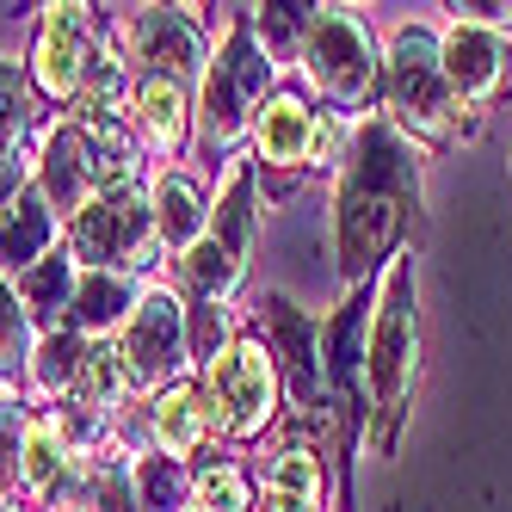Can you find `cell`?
Listing matches in <instances>:
<instances>
[{
  "mask_svg": "<svg viewBox=\"0 0 512 512\" xmlns=\"http://www.w3.org/2000/svg\"><path fill=\"white\" fill-rule=\"evenodd\" d=\"M87 7H44V31H38V50H31V68H38V87L56 99H75L81 75H87Z\"/></svg>",
  "mask_w": 512,
  "mask_h": 512,
  "instance_id": "obj_9",
  "label": "cell"
},
{
  "mask_svg": "<svg viewBox=\"0 0 512 512\" xmlns=\"http://www.w3.org/2000/svg\"><path fill=\"white\" fill-rule=\"evenodd\" d=\"M118 105H124V62L93 56L81 75V93H75V118L87 124V136H105V130H118Z\"/></svg>",
  "mask_w": 512,
  "mask_h": 512,
  "instance_id": "obj_20",
  "label": "cell"
},
{
  "mask_svg": "<svg viewBox=\"0 0 512 512\" xmlns=\"http://www.w3.org/2000/svg\"><path fill=\"white\" fill-rule=\"evenodd\" d=\"M272 346L284 352V364H290V389H297V401L303 408H315L321 401V364H315V327L290 309L284 297L272 303Z\"/></svg>",
  "mask_w": 512,
  "mask_h": 512,
  "instance_id": "obj_15",
  "label": "cell"
},
{
  "mask_svg": "<svg viewBox=\"0 0 512 512\" xmlns=\"http://www.w3.org/2000/svg\"><path fill=\"white\" fill-rule=\"evenodd\" d=\"M216 340H223V309H204V327H198V352L216 358Z\"/></svg>",
  "mask_w": 512,
  "mask_h": 512,
  "instance_id": "obj_36",
  "label": "cell"
},
{
  "mask_svg": "<svg viewBox=\"0 0 512 512\" xmlns=\"http://www.w3.org/2000/svg\"><path fill=\"white\" fill-rule=\"evenodd\" d=\"M321 506V463L315 451L290 445L266 463V512H315Z\"/></svg>",
  "mask_w": 512,
  "mask_h": 512,
  "instance_id": "obj_17",
  "label": "cell"
},
{
  "mask_svg": "<svg viewBox=\"0 0 512 512\" xmlns=\"http://www.w3.org/2000/svg\"><path fill=\"white\" fill-rule=\"evenodd\" d=\"M358 340H364V303L352 297L340 315H334V327H327V377H334V389H340V401H346V420L358 414L352 401H358Z\"/></svg>",
  "mask_w": 512,
  "mask_h": 512,
  "instance_id": "obj_22",
  "label": "cell"
},
{
  "mask_svg": "<svg viewBox=\"0 0 512 512\" xmlns=\"http://www.w3.org/2000/svg\"><path fill=\"white\" fill-rule=\"evenodd\" d=\"M266 81H272L266 50L247 38V25H235L229 44L216 50V62H210V81H204V124H210L216 149H229V142L247 130V112L260 105Z\"/></svg>",
  "mask_w": 512,
  "mask_h": 512,
  "instance_id": "obj_5",
  "label": "cell"
},
{
  "mask_svg": "<svg viewBox=\"0 0 512 512\" xmlns=\"http://www.w3.org/2000/svg\"><path fill=\"white\" fill-rule=\"evenodd\" d=\"M136 506L142 512H179V475H173V463L149 457V463L136 469Z\"/></svg>",
  "mask_w": 512,
  "mask_h": 512,
  "instance_id": "obj_30",
  "label": "cell"
},
{
  "mask_svg": "<svg viewBox=\"0 0 512 512\" xmlns=\"http://www.w3.org/2000/svg\"><path fill=\"white\" fill-rule=\"evenodd\" d=\"M19 297L38 309V315H62L68 297H75V266H68V253H56V260H44V266H31L19 278Z\"/></svg>",
  "mask_w": 512,
  "mask_h": 512,
  "instance_id": "obj_26",
  "label": "cell"
},
{
  "mask_svg": "<svg viewBox=\"0 0 512 512\" xmlns=\"http://www.w3.org/2000/svg\"><path fill=\"white\" fill-rule=\"evenodd\" d=\"M327 149H334V136H327V124H315V112L303 99L278 93L260 112V161L266 167H303V161H315Z\"/></svg>",
  "mask_w": 512,
  "mask_h": 512,
  "instance_id": "obj_11",
  "label": "cell"
},
{
  "mask_svg": "<svg viewBox=\"0 0 512 512\" xmlns=\"http://www.w3.org/2000/svg\"><path fill=\"white\" fill-rule=\"evenodd\" d=\"M420 371V309H414V266L395 260L383 272V297H377V321H371V352H364V377H371V401H377V445H389V432L401 420V401L414 389Z\"/></svg>",
  "mask_w": 512,
  "mask_h": 512,
  "instance_id": "obj_2",
  "label": "cell"
},
{
  "mask_svg": "<svg viewBox=\"0 0 512 512\" xmlns=\"http://www.w3.org/2000/svg\"><path fill=\"white\" fill-rule=\"evenodd\" d=\"M204 235L223 247L235 266H247V247H253V186H247V167H229L223 198H216V216H210Z\"/></svg>",
  "mask_w": 512,
  "mask_h": 512,
  "instance_id": "obj_18",
  "label": "cell"
},
{
  "mask_svg": "<svg viewBox=\"0 0 512 512\" xmlns=\"http://www.w3.org/2000/svg\"><path fill=\"white\" fill-rule=\"evenodd\" d=\"M13 192H19V167L0 155V210H7V198H13Z\"/></svg>",
  "mask_w": 512,
  "mask_h": 512,
  "instance_id": "obj_37",
  "label": "cell"
},
{
  "mask_svg": "<svg viewBox=\"0 0 512 512\" xmlns=\"http://www.w3.org/2000/svg\"><path fill=\"white\" fill-rule=\"evenodd\" d=\"M62 469V426H25L19 445V482L25 488H50Z\"/></svg>",
  "mask_w": 512,
  "mask_h": 512,
  "instance_id": "obj_28",
  "label": "cell"
},
{
  "mask_svg": "<svg viewBox=\"0 0 512 512\" xmlns=\"http://www.w3.org/2000/svg\"><path fill=\"white\" fill-rule=\"evenodd\" d=\"M179 272H186V284L198 290V297H210V303H216V297H229L235 278H241V266H235V260H229V253L216 247L210 235L186 253V260H179Z\"/></svg>",
  "mask_w": 512,
  "mask_h": 512,
  "instance_id": "obj_27",
  "label": "cell"
},
{
  "mask_svg": "<svg viewBox=\"0 0 512 512\" xmlns=\"http://www.w3.org/2000/svg\"><path fill=\"white\" fill-rule=\"evenodd\" d=\"M19 445H25V426H19V401L0 395V469L19 463Z\"/></svg>",
  "mask_w": 512,
  "mask_h": 512,
  "instance_id": "obj_34",
  "label": "cell"
},
{
  "mask_svg": "<svg viewBox=\"0 0 512 512\" xmlns=\"http://www.w3.org/2000/svg\"><path fill=\"white\" fill-rule=\"evenodd\" d=\"M19 352H25V315H19V303L7 297V284H0V371H13Z\"/></svg>",
  "mask_w": 512,
  "mask_h": 512,
  "instance_id": "obj_33",
  "label": "cell"
},
{
  "mask_svg": "<svg viewBox=\"0 0 512 512\" xmlns=\"http://www.w3.org/2000/svg\"><path fill=\"white\" fill-rule=\"evenodd\" d=\"M414 198H420V167L408 155V142H401L389 124H364L358 149L346 161V179H340V210H334L340 266H346L352 284L395 247Z\"/></svg>",
  "mask_w": 512,
  "mask_h": 512,
  "instance_id": "obj_1",
  "label": "cell"
},
{
  "mask_svg": "<svg viewBox=\"0 0 512 512\" xmlns=\"http://www.w3.org/2000/svg\"><path fill=\"white\" fill-rule=\"evenodd\" d=\"M198 512H247L241 469H204L198 475Z\"/></svg>",
  "mask_w": 512,
  "mask_h": 512,
  "instance_id": "obj_32",
  "label": "cell"
},
{
  "mask_svg": "<svg viewBox=\"0 0 512 512\" xmlns=\"http://www.w3.org/2000/svg\"><path fill=\"white\" fill-rule=\"evenodd\" d=\"M75 303H81L75 321L99 334V327H112V321L130 309V284H124L118 272H87V278L75 284Z\"/></svg>",
  "mask_w": 512,
  "mask_h": 512,
  "instance_id": "obj_25",
  "label": "cell"
},
{
  "mask_svg": "<svg viewBox=\"0 0 512 512\" xmlns=\"http://www.w3.org/2000/svg\"><path fill=\"white\" fill-rule=\"evenodd\" d=\"M253 25H260L266 56H272V50H290V38H309L315 13L309 7H260V13H253Z\"/></svg>",
  "mask_w": 512,
  "mask_h": 512,
  "instance_id": "obj_31",
  "label": "cell"
},
{
  "mask_svg": "<svg viewBox=\"0 0 512 512\" xmlns=\"http://www.w3.org/2000/svg\"><path fill=\"white\" fill-rule=\"evenodd\" d=\"M136 124L155 155H179V142H186V87L167 75H149L136 93Z\"/></svg>",
  "mask_w": 512,
  "mask_h": 512,
  "instance_id": "obj_16",
  "label": "cell"
},
{
  "mask_svg": "<svg viewBox=\"0 0 512 512\" xmlns=\"http://www.w3.org/2000/svg\"><path fill=\"white\" fill-rule=\"evenodd\" d=\"M149 235H155V216H149V204H142L130 186H124V192L87 198V210L75 216V253H81V260H93L99 272H112V266H142Z\"/></svg>",
  "mask_w": 512,
  "mask_h": 512,
  "instance_id": "obj_6",
  "label": "cell"
},
{
  "mask_svg": "<svg viewBox=\"0 0 512 512\" xmlns=\"http://www.w3.org/2000/svg\"><path fill=\"white\" fill-rule=\"evenodd\" d=\"M81 364H87V346L68 334V327H56V334L38 346V364H31V383H38L44 395H62L81 383Z\"/></svg>",
  "mask_w": 512,
  "mask_h": 512,
  "instance_id": "obj_24",
  "label": "cell"
},
{
  "mask_svg": "<svg viewBox=\"0 0 512 512\" xmlns=\"http://www.w3.org/2000/svg\"><path fill=\"white\" fill-rule=\"evenodd\" d=\"M303 68H309V81L346 105V112H364L377 93V50H371V31H364L352 13L340 7H327L315 13L309 25V38H303Z\"/></svg>",
  "mask_w": 512,
  "mask_h": 512,
  "instance_id": "obj_3",
  "label": "cell"
},
{
  "mask_svg": "<svg viewBox=\"0 0 512 512\" xmlns=\"http://www.w3.org/2000/svg\"><path fill=\"white\" fill-rule=\"evenodd\" d=\"M124 371L136 389H161L179 364H186V321H179V297L167 290H149L136 309H130V327H124Z\"/></svg>",
  "mask_w": 512,
  "mask_h": 512,
  "instance_id": "obj_8",
  "label": "cell"
},
{
  "mask_svg": "<svg viewBox=\"0 0 512 512\" xmlns=\"http://www.w3.org/2000/svg\"><path fill=\"white\" fill-rule=\"evenodd\" d=\"M451 13H469V19H482V25H512L506 0H469V7H451Z\"/></svg>",
  "mask_w": 512,
  "mask_h": 512,
  "instance_id": "obj_35",
  "label": "cell"
},
{
  "mask_svg": "<svg viewBox=\"0 0 512 512\" xmlns=\"http://www.w3.org/2000/svg\"><path fill=\"white\" fill-rule=\"evenodd\" d=\"M155 229L179 253H192L204 241V198L186 186V179H155Z\"/></svg>",
  "mask_w": 512,
  "mask_h": 512,
  "instance_id": "obj_21",
  "label": "cell"
},
{
  "mask_svg": "<svg viewBox=\"0 0 512 512\" xmlns=\"http://www.w3.org/2000/svg\"><path fill=\"white\" fill-rule=\"evenodd\" d=\"M62 512H99V506H87V500H81V506H62Z\"/></svg>",
  "mask_w": 512,
  "mask_h": 512,
  "instance_id": "obj_38",
  "label": "cell"
},
{
  "mask_svg": "<svg viewBox=\"0 0 512 512\" xmlns=\"http://www.w3.org/2000/svg\"><path fill=\"white\" fill-rule=\"evenodd\" d=\"M210 395L223 408L229 432H260L272 420V401H278V377H272V352L260 340H235L210 358Z\"/></svg>",
  "mask_w": 512,
  "mask_h": 512,
  "instance_id": "obj_7",
  "label": "cell"
},
{
  "mask_svg": "<svg viewBox=\"0 0 512 512\" xmlns=\"http://www.w3.org/2000/svg\"><path fill=\"white\" fill-rule=\"evenodd\" d=\"M31 130V105H25V81L13 62H0V155H13Z\"/></svg>",
  "mask_w": 512,
  "mask_h": 512,
  "instance_id": "obj_29",
  "label": "cell"
},
{
  "mask_svg": "<svg viewBox=\"0 0 512 512\" xmlns=\"http://www.w3.org/2000/svg\"><path fill=\"white\" fill-rule=\"evenodd\" d=\"M44 192L56 210H87V192H93V167H87V136L81 130H56L50 149H44Z\"/></svg>",
  "mask_w": 512,
  "mask_h": 512,
  "instance_id": "obj_14",
  "label": "cell"
},
{
  "mask_svg": "<svg viewBox=\"0 0 512 512\" xmlns=\"http://www.w3.org/2000/svg\"><path fill=\"white\" fill-rule=\"evenodd\" d=\"M438 62H445V87H451V99H463V105H488V99L500 93V38H494V31L457 19L451 38H445V50H438Z\"/></svg>",
  "mask_w": 512,
  "mask_h": 512,
  "instance_id": "obj_10",
  "label": "cell"
},
{
  "mask_svg": "<svg viewBox=\"0 0 512 512\" xmlns=\"http://www.w3.org/2000/svg\"><path fill=\"white\" fill-rule=\"evenodd\" d=\"M389 99H395V118L414 136H426V142L451 136V87H445V62H438L432 31H420V25L395 31V44H389Z\"/></svg>",
  "mask_w": 512,
  "mask_h": 512,
  "instance_id": "obj_4",
  "label": "cell"
},
{
  "mask_svg": "<svg viewBox=\"0 0 512 512\" xmlns=\"http://www.w3.org/2000/svg\"><path fill=\"white\" fill-rule=\"evenodd\" d=\"M124 383H130V371H124V352H118V346H87L81 383H75V395L87 401V414H105V408H118Z\"/></svg>",
  "mask_w": 512,
  "mask_h": 512,
  "instance_id": "obj_23",
  "label": "cell"
},
{
  "mask_svg": "<svg viewBox=\"0 0 512 512\" xmlns=\"http://www.w3.org/2000/svg\"><path fill=\"white\" fill-rule=\"evenodd\" d=\"M50 210H44V198H31V192H19L7 210H0V266L7 272H31V266H44V247H50Z\"/></svg>",
  "mask_w": 512,
  "mask_h": 512,
  "instance_id": "obj_13",
  "label": "cell"
},
{
  "mask_svg": "<svg viewBox=\"0 0 512 512\" xmlns=\"http://www.w3.org/2000/svg\"><path fill=\"white\" fill-rule=\"evenodd\" d=\"M136 50L149 56L155 75H167V81H186L192 68H198V56H204L198 25L186 13H173V7H149V13L136 19Z\"/></svg>",
  "mask_w": 512,
  "mask_h": 512,
  "instance_id": "obj_12",
  "label": "cell"
},
{
  "mask_svg": "<svg viewBox=\"0 0 512 512\" xmlns=\"http://www.w3.org/2000/svg\"><path fill=\"white\" fill-rule=\"evenodd\" d=\"M204 432H210V408L198 389H167L155 401V438L167 457H192L204 445Z\"/></svg>",
  "mask_w": 512,
  "mask_h": 512,
  "instance_id": "obj_19",
  "label": "cell"
}]
</instances>
